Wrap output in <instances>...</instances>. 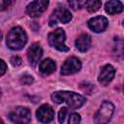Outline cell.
<instances>
[{"label":"cell","mask_w":124,"mask_h":124,"mask_svg":"<svg viewBox=\"0 0 124 124\" xmlns=\"http://www.w3.org/2000/svg\"><path fill=\"white\" fill-rule=\"evenodd\" d=\"M0 94H1V91H0Z\"/></svg>","instance_id":"26"},{"label":"cell","mask_w":124,"mask_h":124,"mask_svg":"<svg viewBox=\"0 0 124 124\" xmlns=\"http://www.w3.org/2000/svg\"><path fill=\"white\" fill-rule=\"evenodd\" d=\"M0 123H3V121H2V120H1V119H0Z\"/></svg>","instance_id":"25"},{"label":"cell","mask_w":124,"mask_h":124,"mask_svg":"<svg viewBox=\"0 0 124 124\" xmlns=\"http://www.w3.org/2000/svg\"><path fill=\"white\" fill-rule=\"evenodd\" d=\"M113 111H114V107L110 102H108V101L103 102L99 110L97 111V113L95 115V122L99 123V124L108 122V120L112 116Z\"/></svg>","instance_id":"4"},{"label":"cell","mask_w":124,"mask_h":124,"mask_svg":"<svg viewBox=\"0 0 124 124\" xmlns=\"http://www.w3.org/2000/svg\"><path fill=\"white\" fill-rule=\"evenodd\" d=\"M67 112H68V108H62L59 110V112H58V121H59L60 123H62V122L64 121Z\"/></svg>","instance_id":"21"},{"label":"cell","mask_w":124,"mask_h":124,"mask_svg":"<svg viewBox=\"0 0 124 124\" xmlns=\"http://www.w3.org/2000/svg\"><path fill=\"white\" fill-rule=\"evenodd\" d=\"M76 46L81 52L87 51L91 46V37L88 34L79 35L76 40Z\"/></svg>","instance_id":"13"},{"label":"cell","mask_w":124,"mask_h":124,"mask_svg":"<svg viewBox=\"0 0 124 124\" xmlns=\"http://www.w3.org/2000/svg\"><path fill=\"white\" fill-rule=\"evenodd\" d=\"M87 24H88V27L92 31H94L96 33H100V32H103L108 27V20L107 17H105L103 16H98L90 18L87 21Z\"/></svg>","instance_id":"9"},{"label":"cell","mask_w":124,"mask_h":124,"mask_svg":"<svg viewBox=\"0 0 124 124\" xmlns=\"http://www.w3.org/2000/svg\"><path fill=\"white\" fill-rule=\"evenodd\" d=\"M114 75H115V70H114V68H113L111 65L107 64V65H105L104 67H102L98 80H99V82H101L103 85H108V84L112 80V78H114Z\"/></svg>","instance_id":"11"},{"label":"cell","mask_w":124,"mask_h":124,"mask_svg":"<svg viewBox=\"0 0 124 124\" xmlns=\"http://www.w3.org/2000/svg\"><path fill=\"white\" fill-rule=\"evenodd\" d=\"M65 32L62 28H57L48 35L49 45L59 51H68L69 47L65 45Z\"/></svg>","instance_id":"3"},{"label":"cell","mask_w":124,"mask_h":124,"mask_svg":"<svg viewBox=\"0 0 124 124\" xmlns=\"http://www.w3.org/2000/svg\"><path fill=\"white\" fill-rule=\"evenodd\" d=\"M21 59L18 57V56H13L12 58H11V63H12V65L13 66H15V67H17V66H20L21 65Z\"/></svg>","instance_id":"22"},{"label":"cell","mask_w":124,"mask_h":124,"mask_svg":"<svg viewBox=\"0 0 124 124\" xmlns=\"http://www.w3.org/2000/svg\"><path fill=\"white\" fill-rule=\"evenodd\" d=\"M9 117L14 123H28L31 120V112L25 107H16L11 111Z\"/></svg>","instance_id":"5"},{"label":"cell","mask_w":124,"mask_h":124,"mask_svg":"<svg viewBox=\"0 0 124 124\" xmlns=\"http://www.w3.org/2000/svg\"><path fill=\"white\" fill-rule=\"evenodd\" d=\"M51 99L56 104L66 103L71 108H78L85 103V98L81 95L75 93V92H68V91H57L52 93Z\"/></svg>","instance_id":"1"},{"label":"cell","mask_w":124,"mask_h":124,"mask_svg":"<svg viewBox=\"0 0 124 124\" xmlns=\"http://www.w3.org/2000/svg\"><path fill=\"white\" fill-rule=\"evenodd\" d=\"M14 2H15V0H0V11L6 10V9L9 8Z\"/></svg>","instance_id":"19"},{"label":"cell","mask_w":124,"mask_h":124,"mask_svg":"<svg viewBox=\"0 0 124 124\" xmlns=\"http://www.w3.org/2000/svg\"><path fill=\"white\" fill-rule=\"evenodd\" d=\"M68 3L70 5V7L74 10L80 9L82 6V0H68Z\"/></svg>","instance_id":"17"},{"label":"cell","mask_w":124,"mask_h":124,"mask_svg":"<svg viewBox=\"0 0 124 124\" xmlns=\"http://www.w3.org/2000/svg\"><path fill=\"white\" fill-rule=\"evenodd\" d=\"M102 2L101 0H86L85 1V7L88 12L95 13L101 8Z\"/></svg>","instance_id":"16"},{"label":"cell","mask_w":124,"mask_h":124,"mask_svg":"<svg viewBox=\"0 0 124 124\" xmlns=\"http://www.w3.org/2000/svg\"><path fill=\"white\" fill-rule=\"evenodd\" d=\"M1 39H2V33H1V31H0V41H1Z\"/></svg>","instance_id":"24"},{"label":"cell","mask_w":124,"mask_h":124,"mask_svg":"<svg viewBox=\"0 0 124 124\" xmlns=\"http://www.w3.org/2000/svg\"><path fill=\"white\" fill-rule=\"evenodd\" d=\"M26 43H27V36L25 31L21 27L16 26L9 31L6 40V44L9 48L13 50H18L21 49L26 45Z\"/></svg>","instance_id":"2"},{"label":"cell","mask_w":124,"mask_h":124,"mask_svg":"<svg viewBox=\"0 0 124 124\" xmlns=\"http://www.w3.org/2000/svg\"><path fill=\"white\" fill-rule=\"evenodd\" d=\"M72 19V15L70 11H68L64 7H58L51 15L49 19V25L53 26L56 24L57 21H60L62 23H67Z\"/></svg>","instance_id":"7"},{"label":"cell","mask_w":124,"mask_h":124,"mask_svg":"<svg viewBox=\"0 0 124 124\" xmlns=\"http://www.w3.org/2000/svg\"><path fill=\"white\" fill-rule=\"evenodd\" d=\"M55 68H56V66H55L54 61L49 59V58H46V59L43 60L40 63V66H39L40 71L44 75H50L51 73H53L55 71Z\"/></svg>","instance_id":"15"},{"label":"cell","mask_w":124,"mask_h":124,"mask_svg":"<svg viewBox=\"0 0 124 124\" xmlns=\"http://www.w3.org/2000/svg\"><path fill=\"white\" fill-rule=\"evenodd\" d=\"M105 10L109 15L118 14L123 11V4L119 0H108L105 5Z\"/></svg>","instance_id":"14"},{"label":"cell","mask_w":124,"mask_h":124,"mask_svg":"<svg viewBox=\"0 0 124 124\" xmlns=\"http://www.w3.org/2000/svg\"><path fill=\"white\" fill-rule=\"evenodd\" d=\"M43 55V49L38 43H34L30 46L27 50V57L29 62L34 66L36 65Z\"/></svg>","instance_id":"12"},{"label":"cell","mask_w":124,"mask_h":124,"mask_svg":"<svg viewBox=\"0 0 124 124\" xmlns=\"http://www.w3.org/2000/svg\"><path fill=\"white\" fill-rule=\"evenodd\" d=\"M48 0H34L26 7V14L31 17L41 16L47 8Z\"/></svg>","instance_id":"6"},{"label":"cell","mask_w":124,"mask_h":124,"mask_svg":"<svg viewBox=\"0 0 124 124\" xmlns=\"http://www.w3.org/2000/svg\"><path fill=\"white\" fill-rule=\"evenodd\" d=\"M33 81H34L33 77L30 76V75H23V76L20 78V82H21L22 84H25V85H30Z\"/></svg>","instance_id":"18"},{"label":"cell","mask_w":124,"mask_h":124,"mask_svg":"<svg viewBox=\"0 0 124 124\" xmlns=\"http://www.w3.org/2000/svg\"><path fill=\"white\" fill-rule=\"evenodd\" d=\"M80 68H81V63L79 59H78L77 57H70L66 59V61L63 63L61 67V75L63 76L73 75L78 72Z\"/></svg>","instance_id":"8"},{"label":"cell","mask_w":124,"mask_h":124,"mask_svg":"<svg viewBox=\"0 0 124 124\" xmlns=\"http://www.w3.org/2000/svg\"><path fill=\"white\" fill-rule=\"evenodd\" d=\"M80 122V115L78 113H72L69 117V123L71 124H76Z\"/></svg>","instance_id":"20"},{"label":"cell","mask_w":124,"mask_h":124,"mask_svg":"<svg viewBox=\"0 0 124 124\" xmlns=\"http://www.w3.org/2000/svg\"><path fill=\"white\" fill-rule=\"evenodd\" d=\"M36 114H37V118L40 122L47 123L53 119L54 110L49 105H43L38 108Z\"/></svg>","instance_id":"10"},{"label":"cell","mask_w":124,"mask_h":124,"mask_svg":"<svg viewBox=\"0 0 124 124\" xmlns=\"http://www.w3.org/2000/svg\"><path fill=\"white\" fill-rule=\"evenodd\" d=\"M6 70H7V65H6V63H5L2 59H0V77L3 76V75L6 73Z\"/></svg>","instance_id":"23"}]
</instances>
